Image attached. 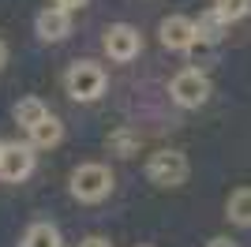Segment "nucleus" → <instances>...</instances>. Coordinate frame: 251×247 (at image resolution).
<instances>
[{"label":"nucleus","instance_id":"obj_16","mask_svg":"<svg viewBox=\"0 0 251 247\" xmlns=\"http://www.w3.org/2000/svg\"><path fill=\"white\" fill-rule=\"evenodd\" d=\"M86 0H52V8H64V11H75V8H83Z\"/></svg>","mask_w":251,"mask_h":247},{"label":"nucleus","instance_id":"obj_9","mask_svg":"<svg viewBox=\"0 0 251 247\" xmlns=\"http://www.w3.org/2000/svg\"><path fill=\"white\" fill-rule=\"evenodd\" d=\"M225 30H229V23L221 19L214 8H206L199 19H195V45H199V41L202 45H218V41L225 38Z\"/></svg>","mask_w":251,"mask_h":247},{"label":"nucleus","instance_id":"obj_19","mask_svg":"<svg viewBox=\"0 0 251 247\" xmlns=\"http://www.w3.org/2000/svg\"><path fill=\"white\" fill-rule=\"evenodd\" d=\"M4 60H8V45L0 41V68H4Z\"/></svg>","mask_w":251,"mask_h":247},{"label":"nucleus","instance_id":"obj_1","mask_svg":"<svg viewBox=\"0 0 251 247\" xmlns=\"http://www.w3.org/2000/svg\"><path fill=\"white\" fill-rule=\"evenodd\" d=\"M109 191H113V173L105 165L90 161L72 173V195L79 202H101V198H109Z\"/></svg>","mask_w":251,"mask_h":247},{"label":"nucleus","instance_id":"obj_5","mask_svg":"<svg viewBox=\"0 0 251 247\" xmlns=\"http://www.w3.org/2000/svg\"><path fill=\"white\" fill-rule=\"evenodd\" d=\"M105 52H109V60L116 64H127V60H135L139 49H143V38H139L135 26H127V23H113L109 30H105Z\"/></svg>","mask_w":251,"mask_h":247},{"label":"nucleus","instance_id":"obj_6","mask_svg":"<svg viewBox=\"0 0 251 247\" xmlns=\"http://www.w3.org/2000/svg\"><path fill=\"white\" fill-rule=\"evenodd\" d=\"M34 173V146L23 143H0V180L19 184Z\"/></svg>","mask_w":251,"mask_h":247},{"label":"nucleus","instance_id":"obj_18","mask_svg":"<svg viewBox=\"0 0 251 247\" xmlns=\"http://www.w3.org/2000/svg\"><path fill=\"white\" fill-rule=\"evenodd\" d=\"M206 247H236V244H232V240L229 236H214V240H210V244Z\"/></svg>","mask_w":251,"mask_h":247},{"label":"nucleus","instance_id":"obj_3","mask_svg":"<svg viewBox=\"0 0 251 247\" xmlns=\"http://www.w3.org/2000/svg\"><path fill=\"white\" fill-rule=\"evenodd\" d=\"M169 98H173L180 109H199L210 98V79L199 68H184V72L173 75V82H169Z\"/></svg>","mask_w":251,"mask_h":247},{"label":"nucleus","instance_id":"obj_12","mask_svg":"<svg viewBox=\"0 0 251 247\" xmlns=\"http://www.w3.org/2000/svg\"><path fill=\"white\" fill-rule=\"evenodd\" d=\"M45 116H49V109H45L42 98H23V101L15 105V124H23L26 131H30V127H38Z\"/></svg>","mask_w":251,"mask_h":247},{"label":"nucleus","instance_id":"obj_14","mask_svg":"<svg viewBox=\"0 0 251 247\" xmlns=\"http://www.w3.org/2000/svg\"><path fill=\"white\" fill-rule=\"evenodd\" d=\"M210 8L218 11L225 23H236V19H244V15L251 11V0H214Z\"/></svg>","mask_w":251,"mask_h":247},{"label":"nucleus","instance_id":"obj_10","mask_svg":"<svg viewBox=\"0 0 251 247\" xmlns=\"http://www.w3.org/2000/svg\"><path fill=\"white\" fill-rule=\"evenodd\" d=\"M225 214H229L232 225L248 228L251 225V187H236L229 195V202H225Z\"/></svg>","mask_w":251,"mask_h":247},{"label":"nucleus","instance_id":"obj_13","mask_svg":"<svg viewBox=\"0 0 251 247\" xmlns=\"http://www.w3.org/2000/svg\"><path fill=\"white\" fill-rule=\"evenodd\" d=\"M64 139V124L56 116H45L38 127H30V146H56Z\"/></svg>","mask_w":251,"mask_h":247},{"label":"nucleus","instance_id":"obj_15","mask_svg":"<svg viewBox=\"0 0 251 247\" xmlns=\"http://www.w3.org/2000/svg\"><path fill=\"white\" fill-rule=\"evenodd\" d=\"M109 150H116L120 157H131V150H135V135H127V131H116L113 139H109Z\"/></svg>","mask_w":251,"mask_h":247},{"label":"nucleus","instance_id":"obj_2","mask_svg":"<svg viewBox=\"0 0 251 247\" xmlns=\"http://www.w3.org/2000/svg\"><path fill=\"white\" fill-rule=\"evenodd\" d=\"M64 86H68V94H72L75 101H98L105 90V68L94 60H79L68 68V75H64Z\"/></svg>","mask_w":251,"mask_h":247},{"label":"nucleus","instance_id":"obj_7","mask_svg":"<svg viewBox=\"0 0 251 247\" xmlns=\"http://www.w3.org/2000/svg\"><path fill=\"white\" fill-rule=\"evenodd\" d=\"M157 34H161V45L173 49V52L195 49V19H188V15H169V19H161Z\"/></svg>","mask_w":251,"mask_h":247},{"label":"nucleus","instance_id":"obj_20","mask_svg":"<svg viewBox=\"0 0 251 247\" xmlns=\"http://www.w3.org/2000/svg\"><path fill=\"white\" fill-rule=\"evenodd\" d=\"M139 247H150V244H139Z\"/></svg>","mask_w":251,"mask_h":247},{"label":"nucleus","instance_id":"obj_8","mask_svg":"<svg viewBox=\"0 0 251 247\" xmlns=\"http://www.w3.org/2000/svg\"><path fill=\"white\" fill-rule=\"evenodd\" d=\"M34 26H38V38H42V41H64L68 34H72V11L52 8V4H49V8L38 11Z\"/></svg>","mask_w":251,"mask_h":247},{"label":"nucleus","instance_id":"obj_11","mask_svg":"<svg viewBox=\"0 0 251 247\" xmlns=\"http://www.w3.org/2000/svg\"><path fill=\"white\" fill-rule=\"evenodd\" d=\"M19 247H64V236L56 232V225H49V221H38V225L26 228V236H23Z\"/></svg>","mask_w":251,"mask_h":247},{"label":"nucleus","instance_id":"obj_17","mask_svg":"<svg viewBox=\"0 0 251 247\" xmlns=\"http://www.w3.org/2000/svg\"><path fill=\"white\" fill-rule=\"evenodd\" d=\"M79 247H113V244H109L105 236H86V240H83Z\"/></svg>","mask_w":251,"mask_h":247},{"label":"nucleus","instance_id":"obj_4","mask_svg":"<svg viewBox=\"0 0 251 247\" xmlns=\"http://www.w3.org/2000/svg\"><path fill=\"white\" fill-rule=\"evenodd\" d=\"M147 176H150V184H157V187H180L188 180V157L180 150H157L147 161Z\"/></svg>","mask_w":251,"mask_h":247}]
</instances>
